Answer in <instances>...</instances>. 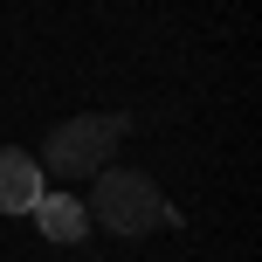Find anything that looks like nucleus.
I'll use <instances>...</instances> for the list:
<instances>
[{
    "mask_svg": "<svg viewBox=\"0 0 262 262\" xmlns=\"http://www.w3.org/2000/svg\"><path fill=\"white\" fill-rule=\"evenodd\" d=\"M90 180H97V193L83 200V207H90V228H104V235L138 242V235H152L159 221H172V207H166V193L152 186V172L104 166V172H90Z\"/></svg>",
    "mask_w": 262,
    "mask_h": 262,
    "instance_id": "obj_1",
    "label": "nucleus"
},
{
    "mask_svg": "<svg viewBox=\"0 0 262 262\" xmlns=\"http://www.w3.org/2000/svg\"><path fill=\"white\" fill-rule=\"evenodd\" d=\"M131 131L124 111H90V118H62L49 131V145H41V172H55V180H90V172H104V159L118 152V138Z\"/></svg>",
    "mask_w": 262,
    "mask_h": 262,
    "instance_id": "obj_2",
    "label": "nucleus"
},
{
    "mask_svg": "<svg viewBox=\"0 0 262 262\" xmlns=\"http://www.w3.org/2000/svg\"><path fill=\"white\" fill-rule=\"evenodd\" d=\"M41 193H49V180H41V159H35V152H21V145H0V214H28Z\"/></svg>",
    "mask_w": 262,
    "mask_h": 262,
    "instance_id": "obj_3",
    "label": "nucleus"
},
{
    "mask_svg": "<svg viewBox=\"0 0 262 262\" xmlns=\"http://www.w3.org/2000/svg\"><path fill=\"white\" fill-rule=\"evenodd\" d=\"M28 214H35V228H41L49 242H62V249L90 235V207H83L76 193H41L35 207H28Z\"/></svg>",
    "mask_w": 262,
    "mask_h": 262,
    "instance_id": "obj_4",
    "label": "nucleus"
}]
</instances>
